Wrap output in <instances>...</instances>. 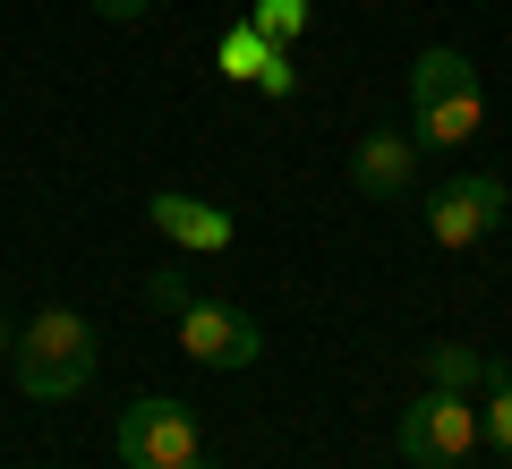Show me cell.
<instances>
[{
	"instance_id": "obj_7",
	"label": "cell",
	"mask_w": 512,
	"mask_h": 469,
	"mask_svg": "<svg viewBox=\"0 0 512 469\" xmlns=\"http://www.w3.org/2000/svg\"><path fill=\"white\" fill-rule=\"evenodd\" d=\"M410 180H419V145H410V128H367L359 145H350V188L376 205H402Z\"/></svg>"
},
{
	"instance_id": "obj_5",
	"label": "cell",
	"mask_w": 512,
	"mask_h": 469,
	"mask_svg": "<svg viewBox=\"0 0 512 469\" xmlns=\"http://www.w3.org/2000/svg\"><path fill=\"white\" fill-rule=\"evenodd\" d=\"M504 180L495 171H461V180H444L436 197H427V239L436 248H478V239H495V222H504Z\"/></svg>"
},
{
	"instance_id": "obj_9",
	"label": "cell",
	"mask_w": 512,
	"mask_h": 469,
	"mask_svg": "<svg viewBox=\"0 0 512 469\" xmlns=\"http://www.w3.org/2000/svg\"><path fill=\"white\" fill-rule=\"evenodd\" d=\"M427 384L436 393H478L487 384V350H470V342H427Z\"/></svg>"
},
{
	"instance_id": "obj_1",
	"label": "cell",
	"mask_w": 512,
	"mask_h": 469,
	"mask_svg": "<svg viewBox=\"0 0 512 469\" xmlns=\"http://www.w3.org/2000/svg\"><path fill=\"white\" fill-rule=\"evenodd\" d=\"M487 128V86H478L470 52L436 43L410 60V145H470Z\"/></svg>"
},
{
	"instance_id": "obj_6",
	"label": "cell",
	"mask_w": 512,
	"mask_h": 469,
	"mask_svg": "<svg viewBox=\"0 0 512 469\" xmlns=\"http://www.w3.org/2000/svg\"><path fill=\"white\" fill-rule=\"evenodd\" d=\"M180 350L197 367H256L265 333H256L248 307H222V299H188L180 307Z\"/></svg>"
},
{
	"instance_id": "obj_3",
	"label": "cell",
	"mask_w": 512,
	"mask_h": 469,
	"mask_svg": "<svg viewBox=\"0 0 512 469\" xmlns=\"http://www.w3.org/2000/svg\"><path fill=\"white\" fill-rule=\"evenodd\" d=\"M111 452L128 469H205V435H197V410L171 393H146L128 401L120 427H111Z\"/></svg>"
},
{
	"instance_id": "obj_15",
	"label": "cell",
	"mask_w": 512,
	"mask_h": 469,
	"mask_svg": "<svg viewBox=\"0 0 512 469\" xmlns=\"http://www.w3.org/2000/svg\"><path fill=\"white\" fill-rule=\"evenodd\" d=\"M94 9H103V18H111V26H128V18H146L154 0H94Z\"/></svg>"
},
{
	"instance_id": "obj_13",
	"label": "cell",
	"mask_w": 512,
	"mask_h": 469,
	"mask_svg": "<svg viewBox=\"0 0 512 469\" xmlns=\"http://www.w3.org/2000/svg\"><path fill=\"white\" fill-rule=\"evenodd\" d=\"M256 94H265V103H291V94H299V69H291V43H282V52L265 60V69H256Z\"/></svg>"
},
{
	"instance_id": "obj_11",
	"label": "cell",
	"mask_w": 512,
	"mask_h": 469,
	"mask_svg": "<svg viewBox=\"0 0 512 469\" xmlns=\"http://www.w3.org/2000/svg\"><path fill=\"white\" fill-rule=\"evenodd\" d=\"M274 52H282V43H265L248 18H239V26H222V52H214V69L231 77V86H256V69H265Z\"/></svg>"
},
{
	"instance_id": "obj_16",
	"label": "cell",
	"mask_w": 512,
	"mask_h": 469,
	"mask_svg": "<svg viewBox=\"0 0 512 469\" xmlns=\"http://www.w3.org/2000/svg\"><path fill=\"white\" fill-rule=\"evenodd\" d=\"M9 342H18V333H9V316H0V359H9Z\"/></svg>"
},
{
	"instance_id": "obj_12",
	"label": "cell",
	"mask_w": 512,
	"mask_h": 469,
	"mask_svg": "<svg viewBox=\"0 0 512 469\" xmlns=\"http://www.w3.org/2000/svg\"><path fill=\"white\" fill-rule=\"evenodd\" d=\"M308 18H316L308 0H248V26L265 43H299V35H308Z\"/></svg>"
},
{
	"instance_id": "obj_4",
	"label": "cell",
	"mask_w": 512,
	"mask_h": 469,
	"mask_svg": "<svg viewBox=\"0 0 512 469\" xmlns=\"http://www.w3.org/2000/svg\"><path fill=\"white\" fill-rule=\"evenodd\" d=\"M393 444H402L410 469H461L478 452V393H436V384H427L402 410V435H393Z\"/></svg>"
},
{
	"instance_id": "obj_2",
	"label": "cell",
	"mask_w": 512,
	"mask_h": 469,
	"mask_svg": "<svg viewBox=\"0 0 512 469\" xmlns=\"http://www.w3.org/2000/svg\"><path fill=\"white\" fill-rule=\"evenodd\" d=\"M9 359H18V393H35V401H69V393H86L94 384V325L77 316V307H43L35 325L9 342Z\"/></svg>"
},
{
	"instance_id": "obj_8",
	"label": "cell",
	"mask_w": 512,
	"mask_h": 469,
	"mask_svg": "<svg viewBox=\"0 0 512 469\" xmlns=\"http://www.w3.org/2000/svg\"><path fill=\"white\" fill-rule=\"evenodd\" d=\"M154 214V231L171 239V248H188V256H222L239 239V222L222 214V205H205V197H188V188H163V197L146 205Z\"/></svg>"
},
{
	"instance_id": "obj_10",
	"label": "cell",
	"mask_w": 512,
	"mask_h": 469,
	"mask_svg": "<svg viewBox=\"0 0 512 469\" xmlns=\"http://www.w3.org/2000/svg\"><path fill=\"white\" fill-rule=\"evenodd\" d=\"M478 444H495L512 461V367L487 359V384H478Z\"/></svg>"
},
{
	"instance_id": "obj_14",
	"label": "cell",
	"mask_w": 512,
	"mask_h": 469,
	"mask_svg": "<svg viewBox=\"0 0 512 469\" xmlns=\"http://www.w3.org/2000/svg\"><path fill=\"white\" fill-rule=\"evenodd\" d=\"M146 299H154V307H171V316H180V307L197 299V290H188V273H146Z\"/></svg>"
}]
</instances>
